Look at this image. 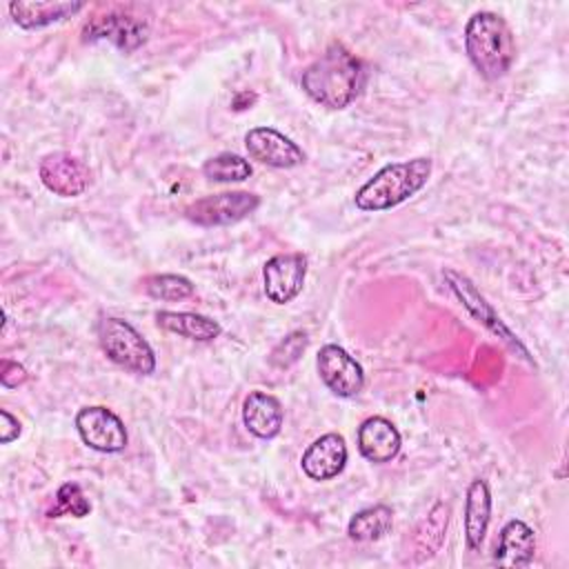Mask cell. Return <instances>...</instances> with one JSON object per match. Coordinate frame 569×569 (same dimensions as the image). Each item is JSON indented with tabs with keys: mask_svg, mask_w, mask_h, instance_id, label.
I'll use <instances>...</instances> for the list:
<instances>
[{
	"mask_svg": "<svg viewBox=\"0 0 569 569\" xmlns=\"http://www.w3.org/2000/svg\"><path fill=\"white\" fill-rule=\"evenodd\" d=\"M300 82L313 102L329 109H345L358 98L365 84V69L345 44L331 42L302 71Z\"/></svg>",
	"mask_w": 569,
	"mask_h": 569,
	"instance_id": "1",
	"label": "cell"
},
{
	"mask_svg": "<svg viewBox=\"0 0 569 569\" xmlns=\"http://www.w3.org/2000/svg\"><path fill=\"white\" fill-rule=\"evenodd\" d=\"M465 51L485 80L502 78L516 58L509 24L493 11H476L465 27Z\"/></svg>",
	"mask_w": 569,
	"mask_h": 569,
	"instance_id": "2",
	"label": "cell"
},
{
	"mask_svg": "<svg viewBox=\"0 0 569 569\" xmlns=\"http://www.w3.org/2000/svg\"><path fill=\"white\" fill-rule=\"evenodd\" d=\"M431 176L429 158H413L407 162L385 164L356 191V207L360 211H385L416 196Z\"/></svg>",
	"mask_w": 569,
	"mask_h": 569,
	"instance_id": "3",
	"label": "cell"
},
{
	"mask_svg": "<svg viewBox=\"0 0 569 569\" xmlns=\"http://www.w3.org/2000/svg\"><path fill=\"white\" fill-rule=\"evenodd\" d=\"M98 340L102 351L118 367L149 376L156 369V356L149 342L122 318H102L98 325Z\"/></svg>",
	"mask_w": 569,
	"mask_h": 569,
	"instance_id": "4",
	"label": "cell"
},
{
	"mask_svg": "<svg viewBox=\"0 0 569 569\" xmlns=\"http://www.w3.org/2000/svg\"><path fill=\"white\" fill-rule=\"evenodd\" d=\"M260 204V198L249 191H222L198 198L184 209V218L200 227L233 224L251 216Z\"/></svg>",
	"mask_w": 569,
	"mask_h": 569,
	"instance_id": "5",
	"label": "cell"
},
{
	"mask_svg": "<svg viewBox=\"0 0 569 569\" xmlns=\"http://www.w3.org/2000/svg\"><path fill=\"white\" fill-rule=\"evenodd\" d=\"M445 278H447L451 291H453V293L458 296V300L465 305V309H467L482 327H487L491 333H496L507 347H511L513 351H518L522 358L531 360L529 353H527V349L522 347V342L509 331V327L500 320V316L493 311V307L485 300V296L476 289V284H473L467 276H462V273H458V271H453V269H447V271H445Z\"/></svg>",
	"mask_w": 569,
	"mask_h": 569,
	"instance_id": "6",
	"label": "cell"
},
{
	"mask_svg": "<svg viewBox=\"0 0 569 569\" xmlns=\"http://www.w3.org/2000/svg\"><path fill=\"white\" fill-rule=\"evenodd\" d=\"M76 429L82 442L102 453H116L127 447L124 422L107 407H84L76 416Z\"/></svg>",
	"mask_w": 569,
	"mask_h": 569,
	"instance_id": "7",
	"label": "cell"
},
{
	"mask_svg": "<svg viewBox=\"0 0 569 569\" xmlns=\"http://www.w3.org/2000/svg\"><path fill=\"white\" fill-rule=\"evenodd\" d=\"M318 373L327 389L340 398H353L365 387L360 362L338 345H325L318 351Z\"/></svg>",
	"mask_w": 569,
	"mask_h": 569,
	"instance_id": "8",
	"label": "cell"
},
{
	"mask_svg": "<svg viewBox=\"0 0 569 569\" xmlns=\"http://www.w3.org/2000/svg\"><path fill=\"white\" fill-rule=\"evenodd\" d=\"M82 36H84V40H109L120 51L131 53L147 40L149 24H147V20H142L138 16L111 11V13L91 18L84 24Z\"/></svg>",
	"mask_w": 569,
	"mask_h": 569,
	"instance_id": "9",
	"label": "cell"
},
{
	"mask_svg": "<svg viewBox=\"0 0 569 569\" xmlns=\"http://www.w3.org/2000/svg\"><path fill=\"white\" fill-rule=\"evenodd\" d=\"M38 176L49 191H53L56 196H62V198L80 196L89 187V180H91L87 164L67 151L47 153L40 160Z\"/></svg>",
	"mask_w": 569,
	"mask_h": 569,
	"instance_id": "10",
	"label": "cell"
},
{
	"mask_svg": "<svg viewBox=\"0 0 569 569\" xmlns=\"http://www.w3.org/2000/svg\"><path fill=\"white\" fill-rule=\"evenodd\" d=\"M307 276V258L302 253H278L269 258L262 267V282H264V293L271 302L276 305H287L291 302Z\"/></svg>",
	"mask_w": 569,
	"mask_h": 569,
	"instance_id": "11",
	"label": "cell"
},
{
	"mask_svg": "<svg viewBox=\"0 0 569 569\" xmlns=\"http://www.w3.org/2000/svg\"><path fill=\"white\" fill-rule=\"evenodd\" d=\"M244 147L251 160L276 169H291L305 162L302 149L271 127H253L244 136Z\"/></svg>",
	"mask_w": 569,
	"mask_h": 569,
	"instance_id": "12",
	"label": "cell"
},
{
	"mask_svg": "<svg viewBox=\"0 0 569 569\" xmlns=\"http://www.w3.org/2000/svg\"><path fill=\"white\" fill-rule=\"evenodd\" d=\"M302 471L311 480H331L347 465V445L340 433H325L302 453Z\"/></svg>",
	"mask_w": 569,
	"mask_h": 569,
	"instance_id": "13",
	"label": "cell"
},
{
	"mask_svg": "<svg viewBox=\"0 0 569 569\" xmlns=\"http://www.w3.org/2000/svg\"><path fill=\"white\" fill-rule=\"evenodd\" d=\"M358 449L371 462H389L400 451V433L391 420L371 416L358 427Z\"/></svg>",
	"mask_w": 569,
	"mask_h": 569,
	"instance_id": "14",
	"label": "cell"
},
{
	"mask_svg": "<svg viewBox=\"0 0 569 569\" xmlns=\"http://www.w3.org/2000/svg\"><path fill=\"white\" fill-rule=\"evenodd\" d=\"M284 411L276 396L264 391H251L242 402V422L256 438H276L282 429Z\"/></svg>",
	"mask_w": 569,
	"mask_h": 569,
	"instance_id": "15",
	"label": "cell"
},
{
	"mask_svg": "<svg viewBox=\"0 0 569 569\" xmlns=\"http://www.w3.org/2000/svg\"><path fill=\"white\" fill-rule=\"evenodd\" d=\"M536 553V533L522 520H509L500 531V542L493 553L498 567H527Z\"/></svg>",
	"mask_w": 569,
	"mask_h": 569,
	"instance_id": "16",
	"label": "cell"
},
{
	"mask_svg": "<svg viewBox=\"0 0 569 569\" xmlns=\"http://www.w3.org/2000/svg\"><path fill=\"white\" fill-rule=\"evenodd\" d=\"M491 518V493L482 478L471 480L465 498V540L471 551L480 549Z\"/></svg>",
	"mask_w": 569,
	"mask_h": 569,
	"instance_id": "17",
	"label": "cell"
},
{
	"mask_svg": "<svg viewBox=\"0 0 569 569\" xmlns=\"http://www.w3.org/2000/svg\"><path fill=\"white\" fill-rule=\"evenodd\" d=\"M80 9H84V2H9V13L13 22L22 29H40L60 22L64 18H71Z\"/></svg>",
	"mask_w": 569,
	"mask_h": 569,
	"instance_id": "18",
	"label": "cell"
},
{
	"mask_svg": "<svg viewBox=\"0 0 569 569\" xmlns=\"http://www.w3.org/2000/svg\"><path fill=\"white\" fill-rule=\"evenodd\" d=\"M156 322L164 331H171V333H178L182 338L198 340V342H209V340L218 338L222 331L213 318L191 313V311H158Z\"/></svg>",
	"mask_w": 569,
	"mask_h": 569,
	"instance_id": "19",
	"label": "cell"
},
{
	"mask_svg": "<svg viewBox=\"0 0 569 569\" xmlns=\"http://www.w3.org/2000/svg\"><path fill=\"white\" fill-rule=\"evenodd\" d=\"M447 525H449V505L438 502L427 513V518L418 525V529L413 533V553H416L413 560L416 562L431 558L440 549V545L445 540Z\"/></svg>",
	"mask_w": 569,
	"mask_h": 569,
	"instance_id": "20",
	"label": "cell"
},
{
	"mask_svg": "<svg viewBox=\"0 0 569 569\" xmlns=\"http://www.w3.org/2000/svg\"><path fill=\"white\" fill-rule=\"evenodd\" d=\"M391 520H393L391 507L373 505V507H367V509L358 511L349 520L347 533L356 542H371V540L382 538L391 529Z\"/></svg>",
	"mask_w": 569,
	"mask_h": 569,
	"instance_id": "21",
	"label": "cell"
},
{
	"mask_svg": "<svg viewBox=\"0 0 569 569\" xmlns=\"http://www.w3.org/2000/svg\"><path fill=\"white\" fill-rule=\"evenodd\" d=\"M251 171L249 160L238 153H218L202 164V176L213 182H242Z\"/></svg>",
	"mask_w": 569,
	"mask_h": 569,
	"instance_id": "22",
	"label": "cell"
},
{
	"mask_svg": "<svg viewBox=\"0 0 569 569\" xmlns=\"http://www.w3.org/2000/svg\"><path fill=\"white\" fill-rule=\"evenodd\" d=\"M144 291L156 300H184L193 293V284L184 276L156 273L144 278Z\"/></svg>",
	"mask_w": 569,
	"mask_h": 569,
	"instance_id": "23",
	"label": "cell"
},
{
	"mask_svg": "<svg viewBox=\"0 0 569 569\" xmlns=\"http://www.w3.org/2000/svg\"><path fill=\"white\" fill-rule=\"evenodd\" d=\"M91 511V505L89 500L84 498L80 485L76 482H64L58 493H56V507H51L47 511L49 518H60V516H76V518H82Z\"/></svg>",
	"mask_w": 569,
	"mask_h": 569,
	"instance_id": "24",
	"label": "cell"
},
{
	"mask_svg": "<svg viewBox=\"0 0 569 569\" xmlns=\"http://www.w3.org/2000/svg\"><path fill=\"white\" fill-rule=\"evenodd\" d=\"M305 347H307V333L305 331H293L271 351L269 360L276 367H289L291 362L298 360V356L305 351Z\"/></svg>",
	"mask_w": 569,
	"mask_h": 569,
	"instance_id": "25",
	"label": "cell"
},
{
	"mask_svg": "<svg viewBox=\"0 0 569 569\" xmlns=\"http://www.w3.org/2000/svg\"><path fill=\"white\" fill-rule=\"evenodd\" d=\"M24 380H27V369H24L22 365H18V362L4 358V360H2V369H0V382H2V387L13 389V387L22 385Z\"/></svg>",
	"mask_w": 569,
	"mask_h": 569,
	"instance_id": "26",
	"label": "cell"
},
{
	"mask_svg": "<svg viewBox=\"0 0 569 569\" xmlns=\"http://www.w3.org/2000/svg\"><path fill=\"white\" fill-rule=\"evenodd\" d=\"M0 420H2V425H0V442L9 445L11 440H16L20 436V422L7 409H0Z\"/></svg>",
	"mask_w": 569,
	"mask_h": 569,
	"instance_id": "27",
	"label": "cell"
}]
</instances>
